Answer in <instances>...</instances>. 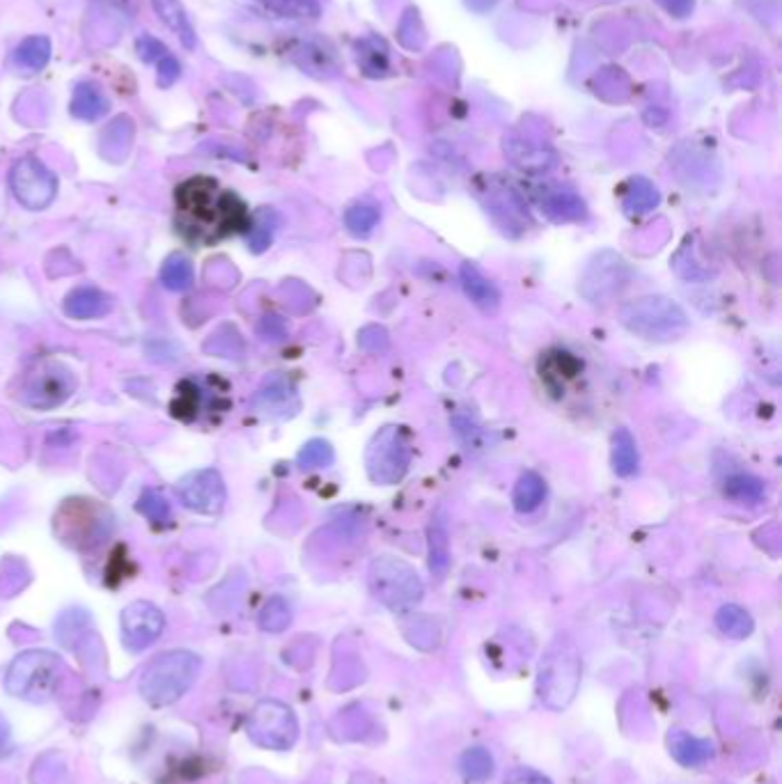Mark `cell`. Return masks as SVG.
<instances>
[{
  "label": "cell",
  "mask_w": 782,
  "mask_h": 784,
  "mask_svg": "<svg viewBox=\"0 0 782 784\" xmlns=\"http://www.w3.org/2000/svg\"><path fill=\"white\" fill-rule=\"evenodd\" d=\"M179 232L193 243H216L246 227V205L211 177H193L175 193Z\"/></svg>",
  "instance_id": "obj_1"
},
{
  "label": "cell",
  "mask_w": 782,
  "mask_h": 784,
  "mask_svg": "<svg viewBox=\"0 0 782 784\" xmlns=\"http://www.w3.org/2000/svg\"><path fill=\"white\" fill-rule=\"evenodd\" d=\"M202 670V658L186 649L156 656L140 677L138 691L152 707H168L182 700Z\"/></svg>",
  "instance_id": "obj_2"
},
{
  "label": "cell",
  "mask_w": 782,
  "mask_h": 784,
  "mask_svg": "<svg viewBox=\"0 0 782 784\" xmlns=\"http://www.w3.org/2000/svg\"><path fill=\"white\" fill-rule=\"evenodd\" d=\"M622 326L633 335L652 342L679 340L691 328V319L679 303L668 296H640L620 308Z\"/></svg>",
  "instance_id": "obj_3"
},
{
  "label": "cell",
  "mask_w": 782,
  "mask_h": 784,
  "mask_svg": "<svg viewBox=\"0 0 782 784\" xmlns=\"http://www.w3.org/2000/svg\"><path fill=\"white\" fill-rule=\"evenodd\" d=\"M65 665L51 652H26L17 656L5 674V691L26 702H49L56 695Z\"/></svg>",
  "instance_id": "obj_4"
},
{
  "label": "cell",
  "mask_w": 782,
  "mask_h": 784,
  "mask_svg": "<svg viewBox=\"0 0 782 784\" xmlns=\"http://www.w3.org/2000/svg\"><path fill=\"white\" fill-rule=\"evenodd\" d=\"M76 390V376L58 360H44L23 376L19 402L35 411H51L65 404Z\"/></svg>",
  "instance_id": "obj_5"
},
{
  "label": "cell",
  "mask_w": 782,
  "mask_h": 784,
  "mask_svg": "<svg viewBox=\"0 0 782 784\" xmlns=\"http://www.w3.org/2000/svg\"><path fill=\"white\" fill-rule=\"evenodd\" d=\"M370 587L374 597L390 608L413 606L422 597V583L416 571L393 555H381L370 564Z\"/></svg>",
  "instance_id": "obj_6"
},
{
  "label": "cell",
  "mask_w": 782,
  "mask_h": 784,
  "mask_svg": "<svg viewBox=\"0 0 782 784\" xmlns=\"http://www.w3.org/2000/svg\"><path fill=\"white\" fill-rule=\"evenodd\" d=\"M411 450L402 427H383L374 434L365 454L367 475L372 482L390 486L402 482L409 470Z\"/></svg>",
  "instance_id": "obj_7"
},
{
  "label": "cell",
  "mask_w": 782,
  "mask_h": 784,
  "mask_svg": "<svg viewBox=\"0 0 782 784\" xmlns=\"http://www.w3.org/2000/svg\"><path fill=\"white\" fill-rule=\"evenodd\" d=\"M10 186L14 198L23 207L33 211L49 207L58 193L56 175L35 156H26V159L14 163L10 172Z\"/></svg>",
  "instance_id": "obj_8"
},
{
  "label": "cell",
  "mask_w": 782,
  "mask_h": 784,
  "mask_svg": "<svg viewBox=\"0 0 782 784\" xmlns=\"http://www.w3.org/2000/svg\"><path fill=\"white\" fill-rule=\"evenodd\" d=\"M629 282V266L617 253L604 250L588 264L581 278V294L590 301H608Z\"/></svg>",
  "instance_id": "obj_9"
},
{
  "label": "cell",
  "mask_w": 782,
  "mask_h": 784,
  "mask_svg": "<svg viewBox=\"0 0 782 784\" xmlns=\"http://www.w3.org/2000/svg\"><path fill=\"white\" fill-rule=\"evenodd\" d=\"M248 732L255 743L267 748L292 746L296 736V725L292 713L278 702H262L250 713Z\"/></svg>",
  "instance_id": "obj_10"
},
{
  "label": "cell",
  "mask_w": 782,
  "mask_h": 784,
  "mask_svg": "<svg viewBox=\"0 0 782 784\" xmlns=\"http://www.w3.org/2000/svg\"><path fill=\"white\" fill-rule=\"evenodd\" d=\"M177 496L193 512L218 514L225 505L223 477L214 468L195 470L177 484Z\"/></svg>",
  "instance_id": "obj_11"
},
{
  "label": "cell",
  "mask_w": 782,
  "mask_h": 784,
  "mask_svg": "<svg viewBox=\"0 0 782 784\" xmlns=\"http://www.w3.org/2000/svg\"><path fill=\"white\" fill-rule=\"evenodd\" d=\"M166 629V617L150 601H136L122 613V640L131 652H143L159 640Z\"/></svg>",
  "instance_id": "obj_12"
},
{
  "label": "cell",
  "mask_w": 782,
  "mask_h": 784,
  "mask_svg": "<svg viewBox=\"0 0 782 784\" xmlns=\"http://www.w3.org/2000/svg\"><path fill=\"white\" fill-rule=\"evenodd\" d=\"M427 548H429V571L436 578H445L450 569V516L448 509L439 505L434 509L427 528Z\"/></svg>",
  "instance_id": "obj_13"
},
{
  "label": "cell",
  "mask_w": 782,
  "mask_h": 784,
  "mask_svg": "<svg viewBox=\"0 0 782 784\" xmlns=\"http://www.w3.org/2000/svg\"><path fill=\"white\" fill-rule=\"evenodd\" d=\"M459 280H461V287H464V292L471 303L475 305L477 310H482L484 315H496L500 310V301H503V296H500L498 287L491 282L484 273L477 269L475 264L471 262H464L459 269Z\"/></svg>",
  "instance_id": "obj_14"
},
{
  "label": "cell",
  "mask_w": 782,
  "mask_h": 784,
  "mask_svg": "<svg viewBox=\"0 0 782 784\" xmlns=\"http://www.w3.org/2000/svg\"><path fill=\"white\" fill-rule=\"evenodd\" d=\"M111 296L97 287H78L65 299V315L72 319H99L111 312Z\"/></svg>",
  "instance_id": "obj_15"
},
{
  "label": "cell",
  "mask_w": 782,
  "mask_h": 784,
  "mask_svg": "<svg viewBox=\"0 0 782 784\" xmlns=\"http://www.w3.org/2000/svg\"><path fill=\"white\" fill-rule=\"evenodd\" d=\"M72 115L76 120H83V122H97L104 117L108 111H111V101L104 94V90L99 88V85L90 83V81H81L74 88V97H72Z\"/></svg>",
  "instance_id": "obj_16"
},
{
  "label": "cell",
  "mask_w": 782,
  "mask_h": 784,
  "mask_svg": "<svg viewBox=\"0 0 782 784\" xmlns=\"http://www.w3.org/2000/svg\"><path fill=\"white\" fill-rule=\"evenodd\" d=\"M542 211L553 223H576L588 216L585 202L574 191H555L542 200Z\"/></svg>",
  "instance_id": "obj_17"
},
{
  "label": "cell",
  "mask_w": 782,
  "mask_h": 784,
  "mask_svg": "<svg viewBox=\"0 0 782 784\" xmlns=\"http://www.w3.org/2000/svg\"><path fill=\"white\" fill-rule=\"evenodd\" d=\"M152 3L156 14H159L161 21L179 37V42H182L186 49H195L198 37H195V30L189 21V14L184 10L182 0H152Z\"/></svg>",
  "instance_id": "obj_18"
},
{
  "label": "cell",
  "mask_w": 782,
  "mask_h": 784,
  "mask_svg": "<svg viewBox=\"0 0 782 784\" xmlns=\"http://www.w3.org/2000/svg\"><path fill=\"white\" fill-rule=\"evenodd\" d=\"M51 53H53L51 39L46 35H33L23 39V42L17 46V51H14V62H17V67L26 69L28 74H37L49 65Z\"/></svg>",
  "instance_id": "obj_19"
},
{
  "label": "cell",
  "mask_w": 782,
  "mask_h": 784,
  "mask_svg": "<svg viewBox=\"0 0 782 784\" xmlns=\"http://www.w3.org/2000/svg\"><path fill=\"white\" fill-rule=\"evenodd\" d=\"M505 152L512 159L514 166H519L526 172H533V175H537V172H546L555 163V156L549 150L521 143V140H510V143H505Z\"/></svg>",
  "instance_id": "obj_20"
},
{
  "label": "cell",
  "mask_w": 782,
  "mask_h": 784,
  "mask_svg": "<svg viewBox=\"0 0 782 784\" xmlns=\"http://www.w3.org/2000/svg\"><path fill=\"white\" fill-rule=\"evenodd\" d=\"M546 498V482L544 477H539L533 470H528V473H523L519 477V482L514 486V493H512V503L514 509L521 514H530L535 512V509L544 503Z\"/></svg>",
  "instance_id": "obj_21"
},
{
  "label": "cell",
  "mask_w": 782,
  "mask_h": 784,
  "mask_svg": "<svg viewBox=\"0 0 782 784\" xmlns=\"http://www.w3.org/2000/svg\"><path fill=\"white\" fill-rule=\"evenodd\" d=\"M640 457L636 438L629 429H617L613 436V470L620 477H631L638 470Z\"/></svg>",
  "instance_id": "obj_22"
},
{
  "label": "cell",
  "mask_w": 782,
  "mask_h": 784,
  "mask_svg": "<svg viewBox=\"0 0 782 784\" xmlns=\"http://www.w3.org/2000/svg\"><path fill=\"white\" fill-rule=\"evenodd\" d=\"M257 404H262V409H292L296 404V392L289 386L285 376H271L264 381L262 390L257 392Z\"/></svg>",
  "instance_id": "obj_23"
},
{
  "label": "cell",
  "mask_w": 782,
  "mask_h": 784,
  "mask_svg": "<svg viewBox=\"0 0 782 784\" xmlns=\"http://www.w3.org/2000/svg\"><path fill=\"white\" fill-rule=\"evenodd\" d=\"M278 221V214L269 207L257 211L248 230V246L253 253H264L271 246L273 234L278 230Z\"/></svg>",
  "instance_id": "obj_24"
},
{
  "label": "cell",
  "mask_w": 782,
  "mask_h": 784,
  "mask_svg": "<svg viewBox=\"0 0 782 784\" xmlns=\"http://www.w3.org/2000/svg\"><path fill=\"white\" fill-rule=\"evenodd\" d=\"M659 200L661 195L656 191V186L652 182H647V179L638 177V179H631L627 193H624L622 205L629 214H645V211H652L656 205H659Z\"/></svg>",
  "instance_id": "obj_25"
},
{
  "label": "cell",
  "mask_w": 782,
  "mask_h": 784,
  "mask_svg": "<svg viewBox=\"0 0 782 784\" xmlns=\"http://www.w3.org/2000/svg\"><path fill=\"white\" fill-rule=\"evenodd\" d=\"M161 282L170 292H184V289H189L193 285V266L189 257L179 253L170 255L161 266Z\"/></svg>",
  "instance_id": "obj_26"
},
{
  "label": "cell",
  "mask_w": 782,
  "mask_h": 784,
  "mask_svg": "<svg viewBox=\"0 0 782 784\" xmlns=\"http://www.w3.org/2000/svg\"><path fill=\"white\" fill-rule=\"evenodd\" d=\"M725 496L737 503H760L764 498V482L755 475L737 473L725 480Z\"/></svg>",
  "instance_id": "obj_27"
},
{
  "label": "cell",
  "mask_w": 782,
  "mask_h": 784,
  "mask_svg": "<svg viewBox=\"0 0 782 784\" xmlns=\"http://www.w3.org/2000/svg\"><path fill=\"white\" fill-rule=\"evenodd\" d=\"M138 512L145 516L147 521H152L156 528H166L172 523V509L170 503L161 491L145 489L143 496L138 498Z\"/></svg>",
  "instance_id": "obj_28"
},
{
  "label": "cell",
  "mask_w": 782,
  "mask_h": 784,
  "mask_svg": "<svg viewBox=\"0 0 782 784\" xmlns=\"http://www.w3.org/2000/svg\"><path fill=\"white\" fill-rule=\"evenodd\" d=\"M335 461V452L331 448V443L324 441V438H312L306 445H303L299 457H296V464L301 470H315V468H328Z\"/></svg>",
  "instance_id": "obj_29"
},
{
  "label": "cell",
  "mask_w": 782,
  "mask_h": 784,
  "mask_svg": "<svg viewBox=\"0 0 782 784\" xmlns=\"http://www.w3.org/2000/svg\"><path fill=\"white\" fill-rule=\"evenodd\" d=\"M379 209L374 205H354L344 214V225L354 237H367L379 223Z\"/></svg>",
  "instance_id": "obj_30"
},
{
  "label": "cell",
  "mask_w": 782,
  "mask_h": 784,
  "mask_svg": "<svg viewBox=\"0 0 782 784\" xmlns=\"http://www.w3.org/2000/svg\"><path fill=\"white\" fill-rule=\"evenodd\" d=\"M289 622H292V610H289V603L283 597H273L264 603L262 613H260V626L269 633L285 631Z\"/></svg>",
  "instance_id": "obj_31"
},
{
  "label": "cell",
  "mask_w": 782,
  "mask_h": 784,
  "mask_svg": "<svg viewBox=\"0 0 782 784\" xmlns=\"http://www.w3.org/2000/svg\"><path fill=\"white\" fill-rule=\"evenodd\" d=\"M716 622L727 635H734V638H744L750 631H753V622H750V615L746 610H741L739 606H725L718 610Z\"/></svg>",
  "instance_id": "obj_32"
},
{
  "label": "cell",
  "mask_w": 782,
  "mask_h": 784,
  "mask_svg": "<svg viewBox=\"0 0 782 784\" xmlns=\"http://www.w3.org/2000/svg\"><path fill=\"white\" fill-rule=\"evenodd\" d=\"M271 12L285 19H312L319 14L317 0H264Z\"/></svg>",
  "instance_id": "obj_33"
},
{
  "label": "cell",
  "mask_w": 782,
  "mask_h": 784,
  "mask_svg": "<svg viewBox=\"0 0 782 784\" xmlns=\"http://www.w3.org/2000/svg\"><path fill=\"white\" fill-rule=\"evenodd\" d=\"M154 67H156V85L163 90H168L170 85H175L177 78L182 76V65H179V60L172 56V53H166V56L156 60Z\"/></svg>",
  "instance_id": "obj_34"
},
{
  "label": "cell",
  "mask_w": 782,
  "mask_h": 784,
  "mask_svg": "<svg viewBox=\"0 0 782 784\" xmlns=\"http://www.w3.org/2000/svg\"><path fill=\"white\" fill-rule=\"evenodd\" d=\"M358 344L365 351H372V354H381V351L388 349V333L383 331L381 326H367L358 335Z\"/></svg>",
  "instance_id": "obj_35"
},
{
  "label": "cell",
  "mask_w": 782,
  "mask_h": 784,
  "mask_svg": "<svg viewBox=\"0 0 782 784\" xmlns=\"http://www.w3.org/2000/svg\"><path fill=\"white\" fill-rule=\"evenodd\" d=\"M136 51H138L140 60H143V62H152V65H154V62L159 60V58L166 56V53H170V49H168L166 44L159 42V39H156V37H150V35H140V37H138Z\"/></svg>",
  "instance_id": "obj_36"
},
{
  "label": "cell",
  "mask_w": 782,
  "mask_h": 784,
  "mask_svg": "<svg viewBox=\"0 0 782 784\" xmlns=\"http://www.w3.org/2000/svg\"><path fill=\"white\" fill-rule=\"evenodd\" d=\"M260 333L267 337V340H283L285 337V324L278 317H264Z\"/></svg>",
  "instance_id": "obj_37"
},
{
  "label": "cell",
  "mask_w": 782,
  "mask_h": 784,
  "mask_svg": "<svg viewBox=\"0 0 782 784\" xmlns=\"http://www.w3.org/2000/svg\"><path fill=\"white\" fill-rule=\"evenodd\" d=\"M659 3L677 19H684L693 10V0H659Z\"/></svg>",
  "instance_id": "obj_38"
},
{
  "label": "cell",
  "mask_w": 782,
  "mask_h": 784,
  "mask_svg": "<svg viewBox=\"0 0 782 784\" xmlns=\"http://www.w3.org/2000/svg\"><path fill=\"white\" fill-rule=\"evenodd\" d=\"M12 750V729L7 725V720L0 716V757L10 755Z\"/></svg>",
  "instance_id": "obj_39"
}]
</instances>
